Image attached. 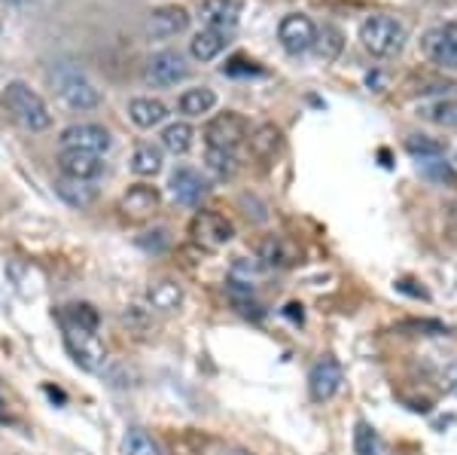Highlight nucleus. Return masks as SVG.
Returning <instances> with one entry per match:
<instances>
[{
  "mask_svg": "<svg viewBox=\"0 0 457 455\" xmlns=\"http://www.w3.org/2000/svg\"><path fill=\"white\" fill-rule=\"evenodd\" d=\"M0 98H4V107L12 114V120H16L19 126H25L28 131H46L53 126V114H49L46 101H43L28 83H21V80L6 83Z\"/></svg>",
  "mask_w": 457,
  "mask_h": 455,
  "instance_id": "obj_1",
  "label": "nucleus"
},
{
  "mask_svg": "<svg viewBox=\"0 0 457 455\" xmlns=\"http://www.w3.org/2000/svg\"><path fill=\"white\" fill-rule=\"evenodd\" d=\"M360 40H363L366 53H372L378 58H390L405 46V25L400 19L378 13V16L363 19V25H360Z\"/></svg>",
  "mask_w": 457,
  "mask_h": 455,
  "instance_id": "obj_2",
  "label": "nucleus"
},
{
  "mask_svg": "<svg viewBox=\"0 0 457 455\" xmlns=\"http://www.w3.org/2000/svg\"><path fill=\"white\" fill-rule=\"evenodd\" d=\"M64 346H68L73 364H77L79 370H86V373H101V370H104L107 349H104V342L98 340V333L64 324Z\"/></svg>",
  "mask_w": 457,
  "mask_h": 455,
  "instance_id": "obj_3",
  "label": "nucleus"
},
{
  "mask_svg": "<svg viewBox=\"0 0 457 455\" xmlns=\"http://www.w3.org/2000/svg\"><path fill=\"white\" fill-rule=\"evenodd\" d=\"M55 80V89L64 98V105L73 110H95L101 105V95L95 89L92 83L79 73L77 68H58L53 73Z\"/></svg>",
  "mask_w": 457,
  "mask_h": 455,
  "instance_id": "obj_4",
  "label": "nucleus"
},
{
  "mask_svg": "<svg viewBox=\"0 0 457 455\" xmlns=\"http://www.w3.org/2000/svg\"><path fill=\"white\" fill-rule=\"evenodd\" d=\"M247 135H250L247 120L241 114H235V110L217 114L204 126V141H208V147H217V150H235V147L247 141Z\"/></svg>",
  "mask_w": 457,
  "mask_h": 455,
  "instance_id": "obj_5",
  "label": "nucleus"
},
{
  "mask_svg": "<svg viewBox=\"0 0 457 455\" xmlns=\"http://www.w3.org/2000/svg\"><path fill=\"white\" fill-rule=\"evenodd\" d=\"M342 383H345V370L338 364V358L333 355H320L312 364V370H308V394L317 403L333 400L342 392Z\"/></svg>",
  "mask_w": 457,
  "mask_h": 455,
  "instance_id": "obj_6",
  "label": "nucleus"
},
{
  "mask_svg": "<svg viewBox=\"0 0 457 455\" xmlns=\"http://www.w3.org/2000/svg\"><path fill=\"white\" fill-rule=\"evenodd\" d=\"M421 49L433 64H439V68H457V21L430 28V31L421 37Z\"/></svg>",
  "mask_w": 457,
  "mask_h": 455,
  "instance_id": "obj_7",
  "label": "nucleus"
},
{
  "mask_svg": "<svg viewBox=\"0 0 457 455\" xmlns=\"http://www.w3.org/2000/svg\"><path fill=\"white\" fill-rule=\"evenodd\" d=\"M58 141H62V150H86V153L101 156V153L110 150L113 138H110V131L104 126H98V122H77V126L64 129Z\"/></svg>",
  "mask_w": 457,
  "mask_h": 455,
  "instance_id": "obj_8",
  "label": "nucleus"
},
{
  "mask_svg": "<svg viewBox=\"0 0 457 455\" xmlns=\"http://www.w3.org/2000/svg\"><path fill=\"white\" fill-rule=\"evenodd\" d=\"M189 236L204 248H223L235 239V226L232 220H226L217 211H198L189 223Z\"/></svg>",
  "mask_w": 457,
  "mask_h": 455,
  "instance_id": "obj_9",
  "label": "nucleus"
},
{
  "mask_svg": "<svg viewBox=\"0 0 457 455\" xmlns=\"http://www.w3.org/2000/svg\"><path fill=\"white\" fill-rule=\"evenodd\" d=\"M278 40H281V46L290 55L308 53L317 40V25L308 16H302V13H290L278 25Z\"/></svg>",
  "mask_w": 457,
  "mask_h": 455,
  "instance_id": "obj_10",
  "label": "nucleus"
},
{
  "mask_svg": "<svg viewBox=\"0 0 457 455\" xmlns=\"http://www.w3.org/2000/svg\"><path fill=\"white\" fill-rule=\"evenodd\" d=\"M187 77H189L187 62H183V55L174 53V49H162V53H156L146 62V80H150L153 86H162V89L183 83Z\"/></svg>",
  "mask_w": 457,
  "mask_h": 455,
  "instance_id": "obj_11",
  "label": "nucleus"
},
{
  "mask_svg": "<svg viewBox=\"0 0 457 455\" xmlns=\"http://www.w3.org/2000/svg\"><path fill=\"white\" fill-rule=\"evenodd\" d=\"M171 193H174V199L180 202V205H187V208H198L202 205V199L208 196V181L202 178V172H195V168H189V165H180L177 172L171 174Z\"/></svg>",
  "mask_w": 457,
  "mask_h": 455,
  "instance_id": "obj_12",
  "label": "nucleus"
},
{
  "mask_svg": "<svg viewBox=\"0 0 457 455\" xmlns=\"http://www.w3.org/2000/svg\"><path fill=\"white\" fill-rule=\"evenodd\" d=\"M189 28V13L183 6H159V10L150 13V21H146V34L153 40H171V37L183 34Z\"/></svg>",
  "mask_w": 457,
  "mask_h": 455,
  "instance_id": "obj_13",
  "label": "nucleus"
},
{
  "mask_svg": "<svg viewBox=\"0 0 457 455\" xmlns=\"http://www.w3.org/2000/svg\"><path fill=\"white\" fill-rule=\"evenodd\" d=\"M58 168H62V178H71V181H95L104 174L101 156L86 153V150H62Z\"/></svg>",
  "mask_w": 457,
  "mask_h": 455,
  "instance_id": "obj_14",
  "label": "nucleus"
},
{
  "mask_svg": "<svg viewBox=\"0 0 457 455\" xmlns=\"http://www.w3.org/2000/svg\"><path fill=\"white\" fill-rule=\"evenodd\" d=\"M159 205H162V196L156 187H150V183H135V187L122 196L120 208L129 220H146L156 215Z\"/></svg>",
  "mask_w": 457,
  "mask_h": 455,
  "instance_id": "obj_15",
  "label": "nucleus"
},
{
  "mask_svg": "<svg viewBox=\"0 0 457 455\" xmlns=\"http://www.w3.org/2000/svg\"><path fill=\"white\" fill-rule=\"evenodd\" d=\"M198 16L213 31H232L241 19V0H202L198 4Z\"/></svg>",
  "mask_w": 457,
  "mask_h": 455,
  "instance_id": "obj_16",
  "label": "nucleus"
},
{
  "mask_svg": "<svg viewBox=\"0 0 457 455\" xmlns=\"http://www.w3.org/2000/svg\"><path fill=\"white\" fill-rule=\"evenodd\" d=\"M55 193L62 196L71 208H88L98 199V187L92 181H71V178H58L55 181Z\"/></svg>",
  "mask_w": 457,
  "mask_h": 455,
  "instance_id": "obj_17",
  "label": "nucleus"
},
{
  "mask_svg": "<svg viewBox=\"0 0 457 455\" xmlns=\"http://www.w3.org/2000/svg\"><path fill=\"white\" fill-rule=\"evenodd\" d=\"M146 299H150L153 309L159 312H174L180 309L183 303V288L171 278H159V282H153L150 288H146Z\"/></svg>",
  "mask_w": 457,
  "mask_h": 455,
  "instance_id": "obj_18",
  "label": "nucleus"
},
{
  "mask_svg": "<svg viewBox=\"0 0 457 455\" xmlns=\"http://www.w3.org/2000/svg\"><path fill=\"white\" fill-rule=\"evenodd\" d=\"M129 116L137 129H153L159 122H165L168 107L159 98H131L129 101Z\"/></svg>",
  "mask_w": 457,
  "mask_h": 455,
  "instance_id": "obj_19",
  "label": "nucleus"
},
{
  "mask_svg": "<svg viewBox=\"0 0 457 455\" xmlns=\"http://www.w3.org/2000/svg\"><path fill=\"white\" fill-rule=\"evenodd\" d=\"M226 46H228V34L213 31V28H204V31H198L193 40H189V53H193V58H198V62H213Z\"/></svg>",
  "mask_w": 457,
  "mask_h": 455,
  "instance_id": "obj_20",
  "label": "nucleus"
},
{
  "mask_svg": "<svg viewBox=\"0 0 457 455\" xmlns=\"http://www.w3.org/2000/svg\"><path fill=\"white\" fill-rule=\"evenodd\" d=\"M177 107H180V114H187V116L211 114V110L217 107V92H213L211 86H195V89H187L180 98H177Z\"/></svg>",
  "mask_w": 457,
  "mask_h": 455,
  "instance_id": "obj_21",
  "label": "nucleus"
},
{
  "mask_svg": "<svg viewBox=\"0 0 457 455\" xmlns=\"http://www.w3.org/2000/svg\"><path fill=\"white\" fill-rule=\"evenodd\" d=\"M131 172L137 178H153V174L162 172V147H156L153 141H144L135 147L131 153Z\"/></svg>",
  "mask_w": 457,
  "mask_h": 455,
  "instance_id": "obj_22",
  "label": "nucleus"
},
{
  "mask_svg": "<svg viewBox=\"0 0 457 455\" xmlns=\"http://www.w3.org/2000/svg\"><path fill=\"white\" fill-rule=\"evenodd\" d=\"M247 141H250V153H253L256 159H269V156H275V150L281 147V131L265 122V126L250 131Z\"/></svg>",
  "mask_w": 457,
  "mask_h": 455,
  "instance_id": "obj_23",
  "label": "nucleus"
},
{
  "mask_svg": "<svg viewBox=\"0 0 457 455\" xmlns=\"http://www.w3.org/2000/svg\"><path fill=\"white\" fill-rule=\"evenodd\" d=\"M193 138L195 131L189 122H171V126H165V131H162V147L168 153H174V156H183L193 147Z\"/></svg>",
  "mask_w": 457,
  "mask_h": 455,
  "instance_id": "obj_24",
  "label": "nucleus"
},
{
  "mask_svg": "<svg viewBox=\"0 0 457 455\" xmlns=\"http://www.w3.org/2000/svg\"><path fill=\"white\" fill-rule=\"evenodd\" d=\"M64 324L79 327V330H92L95 333L101 324V315L92 303H71L68 309H64Z\"/></svg>",
  "mask_w": 457,
  "mask_h": 455,
  "instance_id": "obj_25",
  "label": "nucleus"
},
{
  "mask_svg": "<svg viewBox=\"0 0 457 455\" xmlns=\"http://www.w3.org/2000/svg\"><path fill=\"white\" fill-rule=\"evenodd\" d=\"M122 452L125 455H162L159 443L146 434L144 428H129L122 437Z\"/></svg>",
  "mask_w": 457,
  "mask_h": 455,
  "instance_id": "obj_26",
  "label": "nucleus"
},
{
  "mask_svg": "<svg viewBox=\"0 0 457 455\" xmlns=\"http://www.w3.org/2000/svg\"><path fill=\"white\" fill-rule=\"evenodd\" d=\"M353 452L357 455H381L378 431H375L366 419H360L357 425H353Z\"/></svg>",
  "mask_w": 457,
  "mask_h": 455,
  "instance_id": "obj_27",
  "label": "nucleus"
},
{
  "mask_svg": "<svg viewBox=\"0 0 457 455\" xmlns=\"http://www.w3.org/2000/svg\"><path fill=\"white\" fill-rule=\"evenodd\" d=\"M405 150L415 159H421V163H430V159H439L442 153H445V144L433 141V138H427V135H409L405 138Z\"/></svg>",
  "mask_w": 457,
  "mask_h": 455,
  "instance_id": "obj_28",
  "label": "nucleus"
},
{
  "mask_svg": "<svg viewBox=\"0 0 457 455\" xmlns=\"http://www.w3.org/2000/svg\"><path fill=\"white\" fill-rule=\"evenodd\" d=\"M204 163L217 178H235V172H238V156H235V150H217V147H208V156H204Z\"/></svg>",
  "mask_w": 457,
  "mask_h": 455,
  "instance_id": "obj_29",
  "label": "nucleus"
},
{
  "mask_svg": "<svg viewBox=\"0 0 457 455\" xmlns=\"http://www.w3.org/2000/svg\"><path fill=\"white\" fill-rule=\"evenodd\" d=\"M421 114H424V120L436 122V126L457 129V98H442L436 105L424 107Z\"/></svg>",
  "mask_w": 457,
  "mask_h": 455,
  "instance_id": "obj_30",
  "label": "nucleus"
},
{
  "mask_svg": "<svg viewBox=\"0 0 457 455\" xmlns=\"http://www.w3.org/2000/svg\"><path fill=\"white\" fill-rule=\"evenodd\" d=\"M260 260H262V266H287L290 257H287V248L281 239L269 236L260 241Z\"/></svg>",
  "mask_w": 457,
  "mask_h": 455,
  "instance_id": "obj_31",
  "label": "nucleus"
},
{
  "mask_svg": "<svg viewBox=\"0 0 457 455\" xmlns=\"http://www.w3.org/2000/svg\"><path fill=\"white\" fill-rule=\"evenodd\" d=\"M314 46H317V55H320L323 62H329V58H336L342 53V34H338L333 25H327L323 31H317Z\"/></svg>",
  "mask_w": 457,
  "mask_h": 455,
  "instance_id": "obj_32",
  "label": "nucleus"
},
{
  "mask_svg": "<svg viewBox=\"0 0 457 455\" xmlns=\"http://www.w3.org/2000/svg\"><path fill=\"white\" fill-rule=\"evenodd\" d=\"M457 83H452V80H421V95H433V92H454Z\"/></svg>",
  "mask_w": 457,
  "mask_h": 455,
  "instance_id": "obj_33",
  "label": "nucleus"
},
{
  "mask_svg": "<svg viewBox=\"0 0 457 455\" xmlns=\"http://www.w3.org/2000/svg\"><path fill=\"white\" fill-rule=\"evenodd\" d=\"M122 321L131 327H146V312L141 309V306H129V309L122 312Z\"/></svg>",
  "mask_w": 457,
  "mask_h": 455,
  "instance_id": "obj_34",
  "label": "nucleus"
},
{
  "mask_svg": "<svg viewBox=\"0 0 457 455\" xmlns=\"http://www.w3.org/2000/svg\"><path fill=\"white\" fill-rule=\"evenodd\" d=\"M442 385H445L452 394H457V364L445 367V373H442Z\"/></svg>",
  "mask_w": 457,
  "mask_h": 455,
  "instance_id": "obj_35",
  "label": "nucleus"
},
{
  "mask_svg": "<svg viewBox=\"0 0 457 455\" xmlns=\"http://www.w3.org/2000/svg\"><path fill=\"white\" fill-rule=\"evenodd\" d=\"M220 455H253V452H247V450H223Z\"/></svg>",
  "mask_w": 457,
  "mask_h": 455,
  "instance_id": "obj_36",
  "label": "nucleus"
},
{
  "mask_svg": "<svg viewBox=\"0 0 457 455\" xmlns=\"http://www.w3.org/2000/svg\"><path fill=\"white\" fill-rule=\"evenodd\" d=\"M0 403H4V388H0Z\"/></svg>",
  "mask_w": 457,
  "mask_h": 455,
  "instance_id": "obj_37",
  "label": "nucleus"
}]
</instances>
